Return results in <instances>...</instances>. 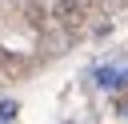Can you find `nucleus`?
I'll list each match as a JSON object with an SVG mask.
<instances>
[{"mask_svg":"<svg viewBox=\"0 0 128 124\" xmlns=\"http://www.w3.org/2000/svg\"><path fill=\"white\" fill-rule=\"evenodd\" d=\"M68 4H72L76 12H88V8H92V0H68Z\"/></svg>","mask_w":128,"mask_h":124,"instance_id":"6","label":"nucleus"},{"mask_svg":"<svg viewBox=\"0 0 128 124\" xmlns=\"http://www.w3.org/2000/svg\"><path fill=\"white\" fill-rule=\"evenodd\" d=\"M52 16H56V20L64 24V28H76V24L84 20V12H76V8L68 4V0H56V4H52Z\"/></svg>","mask_w":128,"mask_h":124,"instance_id":"1","label":"nucleus"},{"mask_svg":"<svg viewBox=\"0 0 128 124\" xmlns=\"http://www.w3.org/2000/svg\"><path fill=\"white\" fill-rule=\"evenodd\" d=\"M24 20H28L32 28H44V24H48V12H44V4H40V0H28V4H24Z\"/></svg>","mask_w":128,"mask_h":124,"instance_id":"2","label":"nucleus"},{"mask_svg":"<svg viewBox=\"0 0 128 124\" xmlns=\"http://www.w3.org/2000/svg\"><path fill=\"white\" fill-rule=\"evenodd\" d=\"M116 76H120L116 68H100V72H96V84H100V88H116Z\"/></svg>","mask_w":128,"mask_h":124,"instance_id":"3","label":"nucleus"},{"mask_svg":"<svg viewBox=\"0 0 128 124\" xmlns=\"http://www.w3.org/2000/svg\"><path fill=\"white\" fill-rule=\"evenodd\" d=\"M116 116H128V92L116 96Z\"/></svg>","mask_w":128,"mask_h":124,"instance_id":"5","label":"nucleus"},{"mask_svg":"<svg viewBox=\"0 0 128 124\" xmlns=\"http://www.w3.org/2000/svg\"><path fill=\"white\" fill-rule=\"evenodd\" d=\"M16 112H20V104H16V100H0V120H4V124H8Z\"/></svg>","mask_w":128,"mask_h":124,"instance_id":"4","label":"nucleus"}]
</instances>
